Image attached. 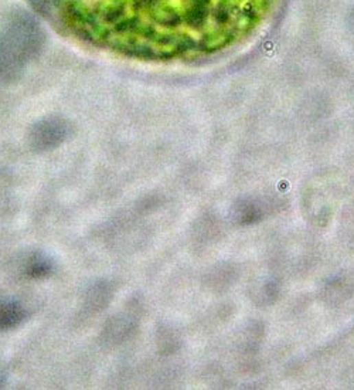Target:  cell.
<instances>
[{
    "label": "cell",
    "mask_w": 354,
    "mask_h": 390,
    "mask_svg": "<svg viewBox=\"0 0 354 390\" xmlns=\"http://www.w3.org/2000/svg\"><path fill=\"white\" fill-rule=\"evenodd\" d=\"M26 312L19 302L5 299L0 301V330H12L21 323Z\"/></svg>",
    "instance_id": "3"
},
{
    "label": "cell",
    "mask_w": 354,
    "mask_h": 390,
    "mask_svg": "<svg viewBox=\"0 0 354 390\" xmlns=\"http://www.w3.org/2000/svg\"><path fill=\"white\" fill-rule=\"evenodd\" d=\"M78 45L139 61H196L241 45L275 0H37Z\"/></svg>",
    "instance_id": "1"
},
{
    "label": "cell",
    "mask_w": 354,
    "mask_h": 390,
    "mask_svg": "<svg viewBox=\"0 0 354 390\" xmlns=\"http://www.w3.org/2000/svg\"><path fill=\"white\" fill-rule=\"evenodd\" d=\"M262 209L252 199H241L233 207V218L239 226H251L262 219Z\"/></svg>",
    "instance_id": "2"
},
{
    "label": "cell",
    "mask_w": 354,
    "mask_h": 390,
    "mask_svg": "<svg viewBox=\"0 0 354 390\" xmlns=\"http://www.w3.org/2000/svg\"><path fill=\"white\" fill-rule=\"evenodd\" d=\"M53 270V264L49 258L44 255H34L30 258V262L27 263L26 267V274L32 278H43Z\"/></svg>",
    "instance_id": "4"
}]
</instances>
